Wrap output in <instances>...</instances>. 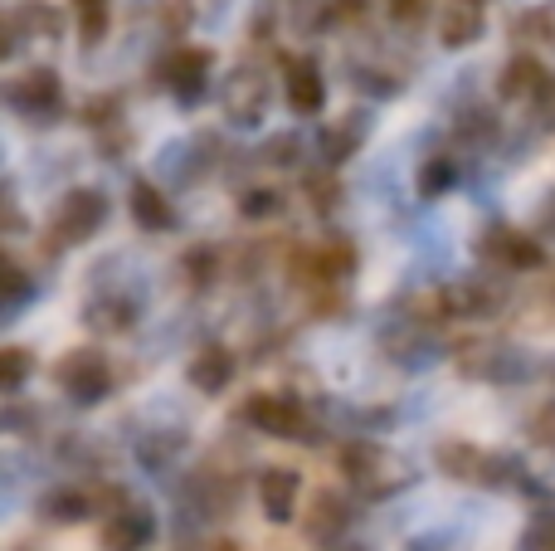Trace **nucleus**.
Returning <instances> with one entry per match:
<instances>
[{
    "mask_svg": "<svg viewBox=\"0 0 555 551\" xmlns=\"http://www.w3.org/2000/svg\"><path fill=\"white\" fill-rule=\"evenodd\" d=\"M531 435H537V445L555 449V400H546V406L537 410V420H531Z\"/></svg>",
    "mask_w": 555,
    "mask_h": 551,
    "instance_id": "obj_18",
    "label": "nucleus"
},
{
    "mask_svg": "<svg viewBox=\"0 0 555 551\" xmlns=\"http://www.w3.org/2000/svg\"><path fill=\"white\" fill-rule=\"evenodd\" d=\"M478 35H482V15H478V10H468V5L453 10V15L443 20V44H453V49H459V44H473Z\"/></svg>",
    "mask_w": 555,
    "mask_h": 551,
    "instance_id": "obj_13",
    "label": "nucleus"
},
{
    "mask_svg": "<svg viewBox=\"0 0 555 551\" xmlns=\"http://www.w3.org/2000/svg\"><path fill=\"white\" fill-rule=\"evenodd\" d=\"M249 420L263 430V435H283V439L302 435V406H297V400H287V396L249 400Z\"/></svg>",
    "mask_w": 555,
    "mask_h": 551,
    "instance_id": "obj_4",
    "label": "nucleus"
},
{
    "mask_svg": "<svg viewBox=\"0 0 555 551\" xmlns=\"http://www.w3.org/2000/svg\"><path fill=\"white\" fill-rule=\"evenodd\" d=\"M473 5H478V0H473Z\"/></svg>",
    "mask_w": 555,
    "mask_h": 551,
    "instance_id": "obj_23",
    "label": "nucleus"
},
{
    "mask_svg": "<svg viewBox=\"0 0 555 551\" xmlns=\"http://www.w3.org/2000/svg\"><path fill=\"white\" fill-rule=\"evenodd\" d=\"M527 547H531V551H555V517H546V523L531 527Z\"/></svg>",
    "mask_w": 555,
    "mask_h": 551,
    "instance_id": "obj_22",
    "label": "nucleus"
},
{
    "mask_svg": "<svg viewBox=\"0 0 555 551\" xmlns=\"http://www.w3.org/2000/svg\"><path fill=\"white\" fill-rule=\"evenodd\" d=\"M152 533H156V523L146 508H117V517L103 533V547L107 551H142V547H152Z\"/></svg>",
    "mask_w": 555,
    "mask_h": 551,
    "instance_id": "obj_5",
    "label": "nucleus"
},
{
    "mask_svg": "<svg viewBox=\"0 0 555 551\" xmlns=\"http://www.w3.org/2000/svg\"><path fill=\"white\" fill-rule=\"evenodd\" d=\"M205 74H210V49H181V54L166 59V84L181 103L205 93Z\"/></svg>",
    "mask_w": 555,
    "mask_h": 551,
    "instance_id": "obj_3",
    "label": "nucleus"
},
{
    "mask_svg": "<svg viewBox=\"0 0 555 551\" xmlns=\"http://www.w3.org/2000/svg\"><path fill=\"white\" fill-rule=\"evenodd\" d=\"M449 162H434V166H424V176H420V185H424V195H434V191H443L449 185Z\"/></svg>",
    "mask_w": 555,
    "mask_h": 551,
    "instance_id": "obj_20",
    "label": "nucleus"
},
{
    "mask_svg": "<svg viewBox=\"0 0 555 551\" xmlns=\"http://www.w3.org/2000/svg\"><path fill=\"white\" fill-rule=\"evenodd\" d=\"M541 88H551V78H546V68L537 64V59H512L507 68H502V93L507 98H527V93H541Z\"/></svg>",
    "mask_w": 555,
    "mask_h": 551,
    "instance_id": "obj_11",
    "label": "nucleus"
},
{
    "mask_svg": "<svg viewBox=\"0 0 555 551\" xmlns=\"http://www.w3.org/2000/svg\"><path fill=\"white\" fill-rule=\"evenodd\" d=\"M287 103H293V113H302V117H312L317 107L326 103V84H322L312 59H287Z\"/></svg>",
    "mask_w": 555,
    "mask_h": 551,
    "instance_id": "obj_6",
    "label": "nucleus"
},
{
    "mask_svg": "<svg viewBox=\"0 0 555 551\" xmlns=\"http://www.w3.org/2000/svg\"><path fill=\"white\" fill-rule=\"evenodd\" d=\"M10 103L25 107V113H39V107H54V103H59V78L49 74V68H35V74H25L15 88H10Z\"/></svg>",
    "mask_w": 555,
    "mask_h": 551,
    "instance_id": "obj_10",
    "label": "nucleus"
},
{
    "mask_svg": "<svg viewBox=\"0 0 555 551\" xmlns=\"http://www.w3.org/2000/svg\"><path fill=\"white\" fill-rule=\"evenodd\" d=\"M390 15L404 20V25H414L420 15H429V0H390Z\"/></svg>",
    "mask_w": 555,
    "mask_h": 551,
    "instance_id": "obj_21",
    "label": "nucleus"
},
{
    "mask_svg": "<svg viewBox=\"0 0 555 551\" xmlns=\"http://www.w3.org/2000/svg\"><path fill=\"white\" fill-rule=\"evenodd\" d=\"M488 254H492V259H502L507 269H537V264L546 259V254H541L537 244H531L527 234H517V230H492Z\"/></svg>",
    "mask_w": 555,
    "mask_h": 551,
    "instance_id": "obj_9",
    "label": "nucleus"
},
{
    "mask_svg": "<svg viewBox=\"0 0 555 551\" xmlns=\"http://www.w3.org/2000/svg\"><path fill=\"white\" fill-rule=\"evenodd\" d=\"M191 381L201 390H224L234 381V351H224V347H205V351H195V361H191Z\"/></svg>",
    "mask_w": 555,
    "mask_h": 551,
    "instance_id": "obj_8",
    "label": "nucleus"
},
{
    "mask_svg": "<svg viewBox=\"0 0 555 551\" xmlns=\"http://www.w3.org/2000/svg\"><path fill=\"white\" fill-rule=\"evenodd\" d=\"M240 210L249 215V220H263V215H278V210H283V195H278V191H249Z\"/></svg>",
    "mask_w": 555,
    "mask_h": 551,
    "instance_id": "obj_16",
    "label": "nucleus"
},
{
    "mask_svg": "<svg viewBox=\"0 0 555 551\" xmlns=\"http://www.w3.org/2000/svg\"><path fill=\"white\" fill-rule=\"evenodd\" d=\"M132 215H137L142 230H166V225H171V205H166V195L156 191L152 181L132 185Z\"/></svg>",
    "mask_w": 555,
    "mask_h": 551,
    "instance_id": "obj_12",
    "label": "nucleus"
},
{
    "mask_svg": "<svg viewBox=\"0 0 555 551\" xmlns=\"http://www.w3.org/2000/svg\"><path fill=\"white\" fill-rule=\"evenodd\" d=\"M59 386L74 400H103L113 376H107V361L98 351H74L68 361H59Z\"/></svg>",
    "mask_w": 555,
    "mask_h": 551,
    "instance_id": "obj_1",
    "label": "nucleus"
},
{
    "mask_svg": "<svg viewBox=\"0 0 555 551\" xmlns=\"http://www.w3.org/2000/svg\"><path fill=\"white\" fill-rule=\"evenodd\" d=\"M74 5H78V15H83V35H88V39L103 35V25H107V0H74Z\"/></svg>",
    "mask_w": 555,
    "mask_h": 551,
    "instance_id": "obj_17",
    "label": "nucleus"
},
{
    "mask_svg": "<svg viewBox=\"0 0 555 551\" xmlns=\"http://www.w3.org/2000/svg\"><path fill=\"white\" fill-rule=\"evenodd\" d=\"M103 215H107L103 195H98V191H74V195L64 201V210H59L54 230L64 234V240H88V234L103 225Z\"/></svg>",
    "mask_w": 555,
    "mask_h": 551,
    "instance_id": "obj_2",
    "label": "nucleus"
},
{
    "mask_svg": "<svg viewBox=\"0 0 555 551\" xmlns=\"http://www.w3.org/2000/svg\"><path fill=\"white\" fill-rule=\"evenodd\" d=\"M346 523V513H341V503H336L332 494H317V513H312V533L317 537H332L336 527Z\"/></svg>",
    "mask_w": 555,
    "mask_h": 551,
    "instance_id": "obj_14",
    "label": "nucleus"
},
{
    "mask_svg": "<svg viewBox=\"0 0 555 551\" xmlns=\"http://www.w3.org/2000/svg\"><path fill=\"white\" fill-rule=\"evenodd\" d=\"M49 513H54V517H83L88 513V498L83 494H59V498H49Z\"/></svg>",
    "mask_w": 555,
    "mask_h": 551,
    "instance_id": "obj_19",
    "label": "nucleus"
},
{
    "mask_svg": "<svg viewBox=\"0 0 555 551\" xmlns=\"http://www.w3.org/2000/svg\"><path fill=\"white\" fill-rule=\"evenodd\" d=\"M25 371H29V357L20 347H10L5 357H0V386L5 390H20V381H25Z\"/></svg>",
    "mask_w": 555,
    "mask_h": 551,
    "instance_id": "obj_15",
    "label": "nucleus"
},
{
    "mask_svg": "<svg viewBox=\"0 0 555 551\" xmlns=\"http://www.w3.org/2000/svg\"><path fill=\"white\" fill-rule=\"evenodd\" d=\"M297 494H302V478L293 474V469H269L259 484V498H263V513L273 517V523H287V517L297 513Z\"/></svg>",
    "mask_w": 555,
    "mask_h": 551,
    "instance_id": "obj_7",
    "label": "nucleus"
}]
</instances>
